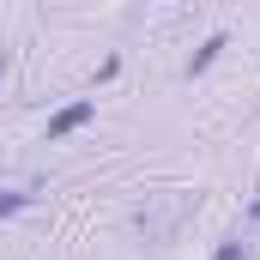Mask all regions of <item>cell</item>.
Masks as SVG:
<instances>
[{
    "instance_id": "4",
    "label": "cell",
    "mask_w": 260,
    "mask_h": 260,
    "mask_svg": "<svg viewBox=\"0 0 260 260\" xmlns=\"http://www.w3.org/2000/svg\"><path fill=\"white\" fill-rule=\"evenodd\" d=\"M212 260H254V248H248V236H224L212 248Z\"/></svg>"
},
{
    "instance_id": "2",
    "label": "cell",
    "mask_w": 260,
    "mask_h": 260,
    "mask_svg": "<svg viewBox=\"0 0 260 260\" xmlns=\"http://www.w3.org/2000/svg\"><path fill=\"white\" fill-rule=\"evenodd\" d=\"M230 49V30H212V37H200V49L182 61V79H206L212 67H218V55Z\"/></svg>"
},
{
    "instance_id": "5",
    "label": "cell",
    "mask_w": 260,
    "mask_h": 260,
    "mask_svg": "<svg viewBox=\"0 0 260 260\" xmlns=\"http://www.w3.org/2000/svg\"><path fill=\"white\" fill-rule=\"evenodd\" d=\"M115 79H121V55H103L97 73H91V85H115Z\"/></svg>"
},
{
    "instance_id": "1",
    "label": "cell",
    "mask_w": 260,
    "mask_h": 260,
    "mask_svg": "<svg viewBox=\"0 0 260 260\" xmlns=\"http://www.w3.org/2000/svg\"><path fill=\"white\" fill-rule=\"evenodd\" d=\"M91 121H97V97H73V103H61V109L43 121V139L61 145V139H73V133H85Z\"/></svg>"
},
{
    "instance_id": "7",
    "label": "cell",
    "mask_w": 260,
    "mask_h": 260,
    "mask_svg": "<svg viewBox=\"0 0 260 260\" xmlns=\"http://www.w3.org/2000/svg\"><path fill=\"white\" fill-rule=\"evenodd\" d=\"M0 79H6V49H0Z\"/></svg>"
},
{
    "instance_id": "3",
    "label": "cell",
    "mask_w": 260,
    "mask_h": 260,
    "mask_svg": "<svg viewBox=\"0 0 260 260\" xmlns=\"http://www.w3.org/2000/svg\"><path fill=\"white\" fill-rule=\"evenodd\" d=\"M30 206H37L30 188H0V224H6V218H18V212H30Z\"/></svg>"
},
{
    "instance_id": "6",
    "label": "cell",
    "mask_w": 260,
    "mask_h": 260,
    "mask_svg": "<svg viewBox=\"0 0 260 260\" xmlns=\"http://www.w3.org/2000/svg\"><path fill=\"white\" fill-rule=\"evenodd\" d=\"M248 224H260V200H248Z\"/></svg>"
}]
</instances>
